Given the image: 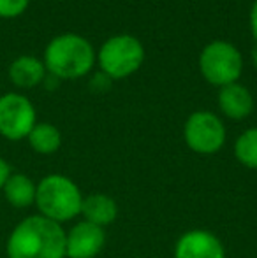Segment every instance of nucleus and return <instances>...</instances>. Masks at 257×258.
I'll use <instances>...</instances> for the list:
<instances>
[{"label": "nucleus", "instance_id": "obj_2", "mask_svg": "<svg viewBox=\"0 0 257 258\" xmlns=\"http://www.w3.org/2000/svg\"><path fill=\"white\" fill-rule=\"evenodd\" d=\"M42 61L46 71L57 79H78L92 71L95 51L81 35L62 34L49 41Z\"/></svg>", "mask_w": 257, "mask_h": 258}, {"label": "nucleus", "instance_id": "obj_12", "mask_svg": "<svg viewBox=\"0 0 257 258\" xmlns=\"http://www.w3.org/2000/svg\"><path fill=\"white\" fill-rule=\"evenodd\" d=\"M85 216V221L97 227L104 228L106 225L113 223L118 216V206L110 195L93 194L83 199L81 213Z\"/></svg>", "mask_w": 257, "mask_h": 258}, {"label": "nucleus", "instance_id": "obj_8", "mask_svg": "<svg viewBox=\"0 0 257 258\" xmlns=\"http://www.w3.org/2000/svg\"><path fill=\"white\" fill-rule=\"evenodd\" d=\"M104 242H106L104 228L88 221H79L65 234V256L95 258L102 251Z\"/></svg>", "mask_w": 257, "mask_h": 258}, {"label": "nucleus", "instance_id": "obj_6", "mask_svg": "<svg viewBox=\"0 0 257 258\" xmlns=\"http://www.w3.org/2000/svg\"><path fill=\"white\" fill-rule=\"evenodd\" d=\"M187 146L199 155H213L226 143V126L222 119L210 111H195L183 126Z\"/></svg>", "mask_w": 257, "mask_h": 258}, {"label": "nucleus", "instance_id": "obj_13", "mask_svg": "<svg viewBox=\"0 0 257 258\" xmlns=\"http://www.w3.org/2000/svg\"><path fill=\"white\" fill-rule=\"evenodd\" d=\"M4 197L13 207L25 209V207L35 204V191L37 184L25 174H13L7 177L6 184L2 188Z\"/></svg>", "mask_w": 257, "mask_h": 258}, {"label": "nucleus", "instance_id": "obj_9", "mask_svg": "<svg viewBox=\"0 0 257 258\" xmlns=\"http://www.w3.org/2000/svg\"><path fill=\"white\" fill-rule=\"evenodd\" d=\"M175 258H226V249L208 230H190L178 239Z\"/></svg>", "mask_w": 257, "mask_h": 258}, {"label": "nucleus", "instance_id": "obj_7", "mask_svg": "<svg viewBox=\"0 0 257 258\" xmlns=\"http://www.w3.org/2000/svg\"><path fill=\"white\" fill-rule=\"evenodd\" d=\"M35 123V107L25 95L4 93L0 97V136L9 141L27 139Z\"/></svg>", "mask_w": 257, "mask_h": 258}, {"label": "nucleus", "instance_id": "obj_10", "mask_svg": "<svg viewBox=\"0 0 257 258\" xmlns=\"http://www.w3.org/2000/svg\"><path fill=\"white\" fill-rule=\"evenodd\" d=\"M219 107L227 118L245 119L254 111V99L248 88L240 83L222 86L219 92Z\"/></svg>", "mask_w": 257, "mask_h": 258}, {"label": "nucleus", "instance_id": "obj_4", "mask_svg": "<svg viewBox=\"0 0 257 258\" xmlns=\"http://www.w3.org/2000/svg\"><path fill=\"white\" fill-rule=\"evenodd\" d=\"M97 61L110 79H124L139 71L144 61V48L134 35H113L100 46Z\"/></svg>", "mask_w": 257, "mask_h": 258}, {"label": "nucleus", "instance_id": "obj_17", "mask_svg": "<svg viewBox=\"0 0 257 258\" xmlns=\"http://www.w3.org/2000/svg\"><path fill=\"white\" fill-rule=\"evenodd\" d=\"M9 176H11L9 163H7L2 156H0V190L4 188V184H6V181H7V177H9Z\"/></svg>", "mask_w": 257, "mask_h": 258}, {"label": "nucleus", "instance_id": "obj_19", "mask_svg": "<svg viewBox=\"0 0 257 258\" xmlns=\"http://www.w3.org/2000/svg\"><path fill=\"white\" fill-rule=\"evenodd\" d=\"M252 61H254V67H255V71H257V46L254 49H252Z\"/></svg>", "mask_w": 257, "mask_h": 258}, {"label": "nucleus", "instance_id": "obj_14", "mask_svg": "<svg viewBox=\"0 0 257 258\" xmlns=\"http://www.w3.org/2000/svg\"><path fill=\"white\" fill-rule=\"evenodd\" d=\"M27 139L32 150L39 155H52L62 146V134L52 123H35Z\"/></svg>", "mask_w": 257, "mask_h": 258}, {"label": "nucleus", "instance_id": "obj_1", "mask_svg": "<svg viewBox=\"0 0 257 258\" xmlns=\"http://www.w3.org/2000/svg\"><path fill=\"white\" fill-rule=\"evenodd\" d=\"M6 251L9 258H65V232L60 223L34 214L13 228Z\"/></svg>", "mask_w": 257, "mask_h": 258}, {"label": "nucleus", "instance_id": "obj_15", "mask_svg": "<svg viewBox=\"0 0 257 258\" xmlns=\"http://www.w3.org/2000/svg\"><path fill=\"white\" fill-rule=\"evenodd\" d=\"M234 155L241 165L257 169V128H248L234 143Z\"/></svg>", "mask_w": 257, "mask_h": 258}, {"label": "nucleus", "instance_id": "obj_5", "mask_svg": "<svg viewBox=\"0 0 257 258\" xmlns=\"http://www.w3.org/2000/svg\"><path fill=\"white\" fill-rule=\"evenodd\" d=\"M199 71L210 85L222 88L240 79L243 72V58L231 42L213 41L201 51Z\"/></svg>", "mask_w": 257, "mask_h": 258}, {"label": "nucleus", "instance_id": "obj_18", "mask_svg": "<svg viewBox=\"0 0 257 258\" xmlns=\"http://www.w3.org/2000/svg\"><path fill=\"white\" fill-rule=\"evenodd\" d=\"M250 30L252 35L257 39V0L252 4V9H250Z\"/></svg>", "mask_w": 257, "mask_h": 258}, {"label": "nucleus", "instance_id": "obj_11", "mask_svg": "<svg viewBox=\"0 0 257 258\" xmlns=\"http://www.w3.org/2000/svg\"><path fill=\"white\" fill-rule=\"evenodd\" d=\"M46 72L48 71L44 67V61L30 54L18 56L9 65V79L18 88H35L44 81Z\"/></svg>", "mask_w": 257, "mask_h": 258}, {"label": "nucleus", "instance_id": "obj_3", "mask_svg": "<svg viewBox=\"0 0 257 258\" xmlns=\"http://www.w3.org/2000/svg\"><path fill=\"white\" fill-rule=\"evenodd\" d=\"M83 195L76 183L62 174H49L42 177L35 191V206L41 216L64 223L81 213Z\"/></svg>", "mask_w": 257, "mask_h": 258}, {"label": "nucleus", "instance_id": "obj_16", "mask_svg": "<svg viewBox=\"0 0 257 258\" xmlns=\"http://www.w3.org/2000/svg\"><path fill=\"white\" fill-rule=\"evenodd\" d=\"M30 0H0V18L13 20L18 18L28 9Z\"/></svg>", "mask_w": 257, "mask_h": 258}]
</instances>
